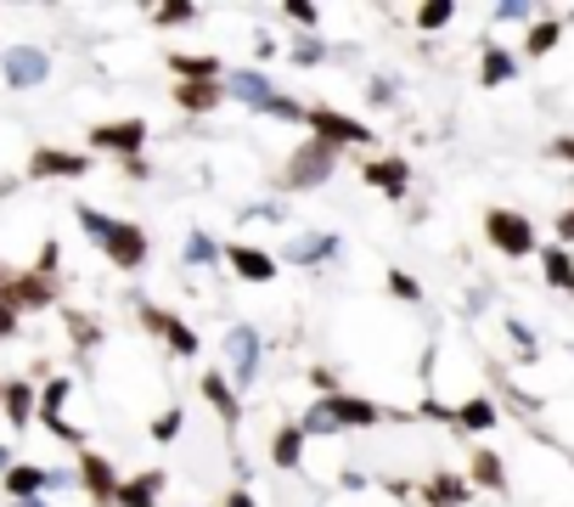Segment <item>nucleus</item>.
Listing matches in <instances>:
<instances>
[{
  "label": "nucleus",
  "mask_w": 574,
  "mask_h": 507,
  "mask_svg": "<svg viewBox=\"0 0 574 507\" xmlns=\"http://www.w3.org/2000/svg\"><path fill=\"white\" fill-rule=\"evenodd\" d=\"M101 249H108V259H113V265L135 270V265L147 259V231H142V226H130V220H113V226H108V237H101Z\"/></svg>",
  "instance_id": "obj_3"
},
{
  "label": "nucleus",
  "mask_w": 574,
  "mask_h": 507,
  "mask_svg": "<svg viewBox=\"0 0 574 507\" xmlns=\"http://www.w3.org/2000/svg\"><path fill=\"white\" fill-rule=\"evenodd\" d=\"M80 485H85L90 502L113 507V496H119V473H113V462L101 457V451H85V457H80Z\"/></svg>",
  "instance_id": "obj_5"
},
{
  "label": "nucleus",
  "mask_w": 574,
  "mask_h": 507,
  "mask_svg": "<svg viewBox=\"0 0 574 507\" xmlns=\"http://www.w3.org/2000/svg\"><path fill=\"white\" fill-rule=\"evenodd\" d=\"M46 485H57V473H46V468H7V496L12 502H34V496H40Z\"/></svg>",
  "instance_id": "obj_12"
},
{
  "label": "nucleus",
  "mask_w": 574,
  "mask_h": 507,
  "mask_svg": "<svg viewBox=\"0 0 574 507\" xmlns=\"http://www.w3.org/2000/svg\"><path fill=\"white\" fill-rule=\"evenodd\" d=\"M552 153H558V158H569V164H574V135H558V142H552Z\"/></svg>",
  "instance_id": "obj_37"
},
{
  "label": "nucleus",
  "mask_w": 574,
  "mask_h": 507,
  "mask_svg": "<svg viewBox=\"0 0 574 507\" xmlns=\"http://www.w3.org/2000/svg\"><path fill=\"white\" fill-rule=\"evenodd\" d=\"M12 333H17V311H12L7 299H0V338H12Z\"/></svg>",
  "instance_id": "obj_34"
},
{
  "label": "nucleus",
  "mask_w": 574,
  "mask_h": 507,
  "mask_svg": "<svg viewBox=\"0 0 574 507\" xmlns=\"http://www.w3.org/2000/svg\"><path fill=\"white\" fill-rule=\"evenodd\" d=\"M558 40H563V23H558V17H540V23L529 28V40H524V51H529V57H547V51H552Z\"/></svg>",
  "instance_id": "obj_26"
},
{
  "label": "nucleus",
  "mask_w": 574,
  "mask_h": 507,
  "mask_svg": "<svg viewBox=\"0 0 574 507\" xmlns=\"http://www.w3.org/2000/svg\"><path fill=\"white\" fill-rule=\"evenodd\" d=\"M569 17H574V12H569Z\"/></svg>",
  "instance_id": "obj_41"
},
{
  "label": "nucleus",
  "mask_w": 574,
  "mask_h": 507,
  "mask_svg": "<svg viewBox=\"0 0 574 507\" xmlns=\"http://www.w3.org/2000/svg\"><path fill=\"white\" fill-rule=\"evenodd\" d=\"M80 226L96 237V243H101V237H108V226H113V215H101V209H80Z\"/></svg>",
  "instance_id": "obj_31"
},
{
  "label": "nucleus",
  "mask_w": 574,
  "mask_h": 507,
  "mask_svg": "<svg viewBox=\"0 0 574 507\" xmlns=\"http://www.w3.org/2000/svg\"><path fill=\"white\" fill-rule=\"evenodd\" d=\"M0 412H7L17 428L34 418V395H28V384H0Z\"/></svg>",
  "instance_id": "obj_23"
},
{
  "label": "nucleus",
  "mask_w": 574,
  "mask_h": 507,
  "mask_svg": "<svg viewBox=\"0 0 574 507\" xmlns=\"http://www.w3.org/2000/svg\"><path fill=\"white\" fill-rule=\"evenodd\" d=\"M513 74H518V62L506 57L501 46H485V68H479V80H485V85H506Z\"/></svg>",
  "instance_id": "obj_25"
},
{
  "label": "nucleus",
  "mask_w": 574,
  "mask_h": 507,
  "mask_svg": "<svg viewBox=\"0 0 574 507\" xmlns=\"http://www.w3.org/2000/svg\"><path fill=\"white\" fill-rule=\"evenodd\" d=\"M563 243H574V209L558 215V249H563Z\"/></svg>",
  "instance_id": "obj_35"
},
{
  "label": "nucleus",
  "mask_w": 574,
  "mask_h": 507,
  "mask_svg": "<svg viewBox=\"0 0 574 507\" xmlns=\"http://www.w3.org/2000/svg\"><path fill=\"white\" fill-rule=\"evenodd\" d=\"M203 395H209V406H215V412L236 428V418H243V406H236V395H231V384L220 378V372H203Z\"/></svg>",
  "instance_id": "obj_17"
},
{
  "label": "nucleus",
  "mask_w": 574,
  "mask_h": 507,
  "mask_svg": "<svg viewBox=\"0 0 574 507\" xmlns=\"http://www.w3.org/2000/svg\"><path fill=\"white\" fill-rule=\"evenodd\" d=\"M327 412H332L338 428H344V423H378V406L355 400V395H327Z\"/></svg>",
  "instance_id": "obj_16"
},
{
  "label": "nucleus",
  "mask_w": 574,
  "mask_h": 507,
  "mask_svg": "<svg viewBox=\"0 0 574 507\" xmlns=\"http://www.w3.org/2000/svg\"><path fill=\"white\" fill-rule=\"evenodd\" d=\"M332 147H321V142H310V147H298L293 153V164H288V186H321L327 181V169H332Z\"/></svg>",
  "instance_id": "obj_6"
},
{
  "label": "nucleus",
  "mask_w": 574,
  "mask_h": 507,
  "mask_svg": "<svg viewBox=\"0 0 574 507\" xmlns=\"http://www.w3.org/2000/svg\"><path fill=\"white\" fill-rule=\"evenodd\" d=\"M485 237H490V249H501L506 259L535 254V226H529L518 209H490V215H485Z\"/></svg>",
  "instance_id": "obj_1"
},
{
  "label": "nucleus",
  "mask_w": 574,
  "mask_h": 507,
  "mask_svg": "<svg viewBox=\"0 0 574 507\" xmlns=\"http://www.w3.org/2000/svg\"><path fill=\"white\" fill-rule=\"evenodd\" d=\"M220 101H225L220 80H181L175 85V108H186V113H209V108H220Z\"/></svg>",
  "instance_id": "obj_9"
},
{
  "label": "nucleus",
  "mask_w": 574,
  "mask_h": 507,
  "mask_svg": "<svg viewBox=\"0 0 574 507\" xmlns=\"http://www.w3.org/2000/svg\"><path fill=\"white\" fill-rule=\"evenodd\" d=\"M304 124H310L316 135L310 142H321V147H361V142H371V130L361 124V119H350V113H332V108H310L304 113Z\"/></svg>",
  "instance_id": "obj_2"
},
{
  "label": "nucleus",
  "mask_w": 574,
  "mask_h": 507,
  "mask_svg": "<svg viewBox=\"0 0 574 507\" xmlns=\"http://www.w3.org/2000/svg\"><path fill=\"white\" fill-rule=\"evenodd\" d=\"M540 270H547V282L558 288V293H574V254L569 249H547V254H540Z\"/></svg>",
  "instance_id": "obj_18"
},
{
  "label": "nucleus",
  "mask_w": 574,
  "mask_h": 507,
  "mask_svg": "<svg viewBox=\"0 0 574 507\" xmlns=\"http://www.w3.org/2000/svg\"><path fill=\"white\" fill-rule=\"evenodd\" d=\"M7 80H12V85H40V80H46V57L34 51V46L7 51Z\"/></svg>",
  "instance_id": "obj_14"
},
{
  "label": "nucleus",
  "mask_w": 574,
  "mask_h": 507,
  "mask_svg": "<svg viewBox=\"0 0 574 507\" xmlns=\"http://www.w3.org/2000/svg\"><path fill=\"white\" fill-rule=\"evenodd\" d=\"M220 507H254V496H248V491H236V496H225Z\"/></svg>",
  "instance_id": "obj_38"
},
{
  "label": "nucleus",
  "mask_w": 574,
  "mask_h": 507,
  "mask_svg": "<svg viewBox=\"0 0 574 507\" xmlns=\"http://www.w3.org/2000/svg\"><path fill=\"white\" fill-rule=\"evenodd\" d=\"M158 496H163V473L147 468V473H135V480H119L113 507H158Z\"/></svg>",
  "instance_id": "obj_8"
},
{
  "label": "nucleus",
  "mask_w": 574,
  "mask_h": 507,
  "mask_svg": "<svg viewBox=\"0 0 574 507\" xmlns=\"http://www.w3.org/2000/svg\"><path fill=\"white\" fill-rule=\"evenodd\" d=\"M298 457H304V434L298 428H282L277 446H270V462H277V468H298Z\"/></svg>",
  "instance_id": "obj_29"
},
{
  "label": "nucleus",
  "mask_w": 574,
  "mask_h": 507,
  "mask_svg": "<svg viewBox=\"0 0 574 507\" xmlns=\"http://www.w3.org/2000/svg\"><path fill=\"white\" fill-rule=\"evenodd\" d=\"M0 299L12 304V311H34V304H51V277H40V270H28V277L7 282L0 288Z\"/></svg>",
  "instance_id": "obj_10"
},
{
  "label": "nucleus",
  "mask_w": 574,
  "mask_h": 507,
  "mask_svg": "<svg viewBox=\"0 0 574 507\" xmlns=\"http://www.w3.org/2000/svg\"><path fill=\"white\" fill-rule=\"evenodd\" d=\"M225 259H231V270H236L243 282H270V277H277V259L259 254V249H248V243H231Z\"/></svg>",
  "instance_id": "obj_11"
},
{
  "label": "nucleus",
  "mask_w": 574,
  "mask_h": 507,
  "mask_svg": "<svg viewBox=\"0 0 574 507\" xmlns=\"http://www.w3.org/2000/svg\"><path fill=\"white\" fill-rule=\"evenodd\" d=\"M147 327H158L169 345H175L181 355H197V338H192V327L186 322H175V316H163V311H147Z\"/></svg>",
  "instance_id": "obj_21"
},
{
  "label": "nucleus",
  "mask_w": 574,
  "mask_h": 507,
  "mask_svg": "<svg viewBox=\"0 0 574 507\" xmlns=\"http://www.w3.org/2000/svg\"><path fill=\"white\" fill-rule=\"evenodd\" d=\"M462 428H473V434H485V428H496V406L490 400H467V406H456L451 412Z\"/></svg>",
  "instance_id": "obj_27"
},
{
  "label": "nucleus",
  "mask_w": 574,
  "mask_h": 507,
  "mask_svg": "<svg viewBox=\"0 0 574 507\" xmlns=\"http://www.w3.org/2000/svg\"><path fill=\"white\" fill-rule=\"evenodd\" d=\"M28 176H51V181L90 176V158H85V153H62V147H40V153L28 158Z\"/></svg>",
  "instance_id": "obj_7"
},
{
  "label": "nucleus",
  "mask_w": 574,
  "mask_h": 507,
  "mask_svg": "<svg viewBox=\"0 0 574 507\" xmlns=\"http://www.w3.org/2000/svg\"><path fill=\"white\" fill-rule=\"evenodd\" d=\"M225 96H243V101H254V108H270V101H277L259 74H231V80H225Z\"/></svg>",
  "instance_id": "obj_24"
},
{
  "label": "nucleus",
  "mask_w": 574,
  "mask_h": 507,
  "mask_svg": "<svg viewBox=\"0 0 574 507\" xmlns=\"http://www.w3.org/2000/svg\"><path fill=\"white\" fill-rule=\"evenodd\" d=\"M17 507H46V502H17Z\"/></svg>",
  "instance_id": "obj_40"
},
{
  "label": "nucleus",
  "mask_w": 574,
  "mask_h": 507,
  "mask_svg": "<svg viewBox=\"0 0 574 507\" xmlns=\"http://www.w3.org/2000/svg\"><path fill=\"white\" fill-rule=\"evenodd\" d=\"M142 142H147V124L142 119H113V124H96L90 130V147H101V153H142Z\"/></svg>",
  "instance_id": "obj_4"
},
{
  "label": "nucleus",
  "mask_w": 574,
  "mask_h": 507,
  "mask_svg": "<svg viewBox=\"0 0 574 507\" xmlns=\"http://www.w3.org/2000/svg\"><path fill=\"white\" fill-rule=\"evenodd\" d=\"M467 496H473V485L462 480V473H433L428 491H423V502H428V507H462Z\"/></svg>",
  "instance_id": "obj_13"
},
{
  "label": "nucleus",
  "mask_w": 574,
  "mask_h": 507,
  "mask_svg": "<svg viewBox=\"0 0 574 507\" xmlns=\"http://www.w3.org/2000/svg\"><path fill=\"white\" fill-rule=\"evenodd\" d=\"M181 434V412H163L158 423H152V439H175Z\"/></svg>",
  "instance_id": "obj_32"
},
{
  "label": "nucleus",
  "mask_w": 574,
  "mask_h": 507,
  "mask_svg": "<svg viewBox=\"0 0 574 507\" xmlns=\"http://www.w3.org/2000/svg\"><path fill=\"white\" fill-rule=\"evenodd\" d=\"M473 485H485V491H506V468H501V457L496 451H473Z\"/></svg>",
  "instance_id": "obj_22"
},
{
  "label": "nucleus",
  "mask_w": 574,
  "mask_h": 507,
  "mask_svg": "<svg viewBox=\"0 0 574 507\" xmlns=\"http://www.w3.org/2000/svg\"><path fill=\"white\" fill-rule=\"evenodd\" d=\"M169 68H175L181 80H220V62L215 57H181L175 51V57H169Z\"/></svg>",
  "instance_id": "obj_28"
},
{
  "label": "nucleus",
  "mask_w": 574,
  "mask_h": 507,
  "mask_svg": "<svg viewBox=\"0 0 574 507\" xmlns=\"http://www.w3.org/2000/svg\"><path fill=\"white\" fill-rule=\"evenodd\" d=\"M451 17H456V7H445V0H433V7H423V12H417V23H423V28H445Z\"/></svg>",
  "instance_id": "obj_30"
},
{
  "label": "nucleus",
  "mask_w": 574,
  "mask_h": 507,
  "mask_svg": "<svg viewBox=\"0 0 574 507\" xmlns=\"http://www.w3.org/2000/svg\"><path fill=\"white\" fill-rule=\"evenodd\" d=\"M225 350H231V366H236V378L248 384V378H254V355H259V338H254V327H236Z\"/></svg>",
  "instance_id": "obj_19"
},
{
  "label": "nucleus",
  "mask_w": 574,
  "mask_h": 507,
  "mask_svg": "<svg viewBox=\"0 0 574 507\" xmlns=\"http://www.w3.org/2000/svg\"><path fill=\"white\" fill-rule=\"evenodd\" d=\"M405 158H378V164H366V181L378 186V192H389V197H405Z\"/></svg>",
  "instance_id": "obj_15"
},
{
  "label": "nucleus",
  "mask_w": 574,
  "mask_h": 507,
  "mask_svg": "<svg viewBox=\"0 0 574 507\" xmlns=\"http://www.w3.org/2000/svg\"><path fill=\"white\" fill-rule=\"evenodd\" d=\"M389 293H400V299H417V282H412V277H400V270H389Z\"/></svg>",
  "instance_id": "obj_33"
},
{
  "label": "nucleus",
  "mask_w": 574,
  "mask_h": 507,
  "mask_svg": "<svg viewBox=\"0 0 574 507\" xmlns=\"http://www.w3.org/2000/svg\"><path fill=\"white\" fill-rule=\"evenodd\" d=\"M192 7H158V23H186Z\"/></svg>",
  "instance_id": "obj_36"
},
{
  "label": "nucleus",
  "mask_w": 574,
  "mask_h": 507,
  "mask_svg": "<svg viewBox=\"0 0 574 507\" xmlns=\"http://www.w3.org/2000/svg\"><path fill=\"white\" fill-rule=\"evenodd\" d=\"M12 468V457H7V446H0V473H7Z\"/></svg>",
  "instance_id": "obj_39"
},
{
  "label": "nucleus",
  "mask_w": 574,
  "mask_h": 507,
  "mask_svg": "<svg viewBox=\"0 0 574 507\" xmlns=\"http://www.w3.org/2000/svg\"><path fill=\"white\" fill-rule=\"evenodd\" d=\"M62 400H68V378H57V384L46 389V400H40V423H46V428H57L62 439H74V446H80V434L62 423Z\"/></svg>",
  "instance_id": "obj_20"
}]
</instances>
